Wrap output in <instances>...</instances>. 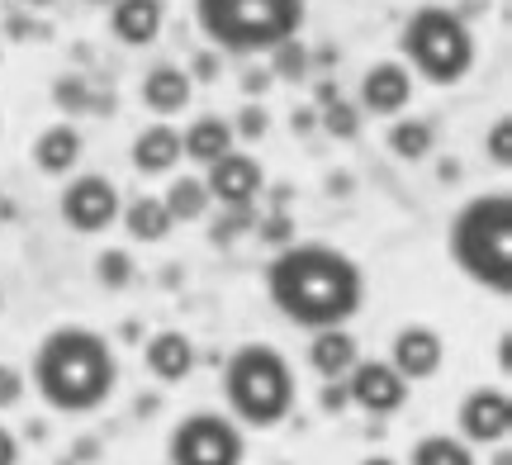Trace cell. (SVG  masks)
Listing matches in <instances>:
<instances>
[{"mask_svg":"<svg viewBox=\"0 0 512 465\" xmlns=\"http://www.w3.org/2000/svg\"><path fill=\"white\" fill-rule=\"evenodd\" d=\"M0 465H19V437L0 423Z\"/></svg>","mask_w":512,"mask_h":465,"instance_id":"cell-37","label":"cell"},{"mask_svg":"<svg viewBox=\"0 0 512 465\" xmlns=\"http://www.w3.org/2000/svg\"><path fill=\"white\" fill-rule=\"evenodd\" d=\"M138 95H143L147 110L166 119V114H181L185 105L195 100V81H190V72L176 67V62H157V67H147Z\"/></svg>","mask_w":512,"mask_h":465,"instance_id":"cell-17","label":"cell"},{"mask_svg":"<svg viewBox=\"0 0 512 465\" xmlns=\"http://www.w3.org/2000/svg\"><path fill=\"white\" fill-rule=\"evenodd\" d=\"M266 72H271L275 81H304V76L313 72V57H309V48L299 43V34L285 38V43H275V48H271V67H266Z\"/></svg>","mask_w":512,"mask_h":465,"instance_id":"cell-26","label":"cell"},{"mask_svg":"<svg viewBox=\"0 0 512 465\" xmlns=\"http://www.w3.org/2000/svg\"><path fill=\"white\" fill-rule=\"evenodd\" d=\"M446 252H451L456 271L470 285L508 299L512 295V195L508 190L470 195L451 214Z\"/></svg>","mask_w":512,"mask_h":465,"instance_id":"cell-3","label":"cell"},{"mask_svg":"<svg viewBox=\"0 0 512 465\" xmlns=\"http://www.w3.org/2000/svg\"><path fill=\"white\" fill-rule=\"evenodd\" d=\"M266 295L294 328H347L366 304V271L332 242H285L266 266Z\"/></svg>","mask_w":512,"mask_h":465,"instance_id":"cell-1","label":"cell"},{"mask_svg":"<svg viewBox=\"0 0 512 465\" xmlns=\"http://www.w3.org/2000/svg\"><path fill=\"white\" fill-rule=\"evenodd\" d=\"M143 366L152 380L181 385V380H190V371H195V342H190L181 328H162V333H152L143 342Z\"/></svg>","mask_w":512,"mask_h":465,"instance_id":"cell-14","label":"cell"},{"mask_svg":"<svg viewBox=\"0 0 512 465\" xmlns=\"http://www.w3.org/2000/svg\"><path fill=\"white\" fill-rule=\"evenodd\" d=\"M91 81L86 76H57L53 81V105L62 114H91Z\"/></svg>","mask_w":512,"mask_h":465,"instance_id":"cell-27","label":"cell"},{"mask_svg":"<svg viewBox=\"0 0 512 465\" xmlns=\"http://www.w3.org/2000/svg\"><path fill=\"white\" fill-rule=\"evenodd\" d=\"M361 124H366V114H361V105H351L347 95H332L328 105H318V129L337 138V143L361 138Z\"/></svg>","mask_w":512,"mask_h":465,"instance_id":"cell-25","label":"cell"},{"mask_svg":"<svg viewBox=\"0 0 512 465\" xmlns=\"http://www.w3.org/2000/svg\"><path fill=\"white\" fill-rule=\"evenodd\" d=\"M81 152H86V138H81V129H72V124H48V129L34 138V167L43 171V176H72L76 162H81Z\"/></svg>","mask_w":512,"mask_h":465,"instance_id":"cell-18","label":"cell"},{"mask_svg":"<svg viewBox=\"0 0 512 465\" xmlns=\"http://www.w3.org/2000/svg\"><path fill=\"white\" fill-rule=\"evenodd\" d=\"M290 129H294V133L318 129V110H294V114H290Z\"/></svg>","mask_w":512,"mask_h":465,"instance_id":"cell-38","label":"cell"},{"mask_svg":"<svg viewBox=\"0 0 512 465\" xmlns=\"http://www.w3.org/2000/svg\"><path fill=\"white\" fill-rule=\"evenodd\" d=\"M119 186H114L110 176H72L67 186H62V200H57V214H62V224L81 233V238H95V233H105V228L119 224Z\"/></svg>","mask_w":512,"mask_h":465,"instance_id":"cell-8","label":"cell"},{"mask_svg":"<svg viewBox=\"0 0 512 465\" xmlns=\"http://www.w3.org/2000/svg\"><path fill=\"white\" fill-rule=\"evenodd\" d=\"M456 437H465L470 447H503L512 432V399L503 385H479L460 399L456 409Z\"/></svg>","mask_w":512,"mask_h":465,"instance_id":"cell-9","label":"cell"},{"mask_svg":"<svg viewBox=\"0 0 512 465\" xmlns=\"http://www.w3.org/2000/svg\"><path fill=\"white\" fill-rule=\"evenodd\" d=\"M181 157V129H171L166 119L138 129V138H133V171L138 176H171L181 167Z\"/></svg>","mask_w":512,"mask_h":465,"instance_id":"cell-16","label":"cell"},{"mask_svg":"<svg viewBox=\"0 0 512 465\" xmlns=\"http://www.w3.org/2000/svg\"><path fill=\"white\" fill-rule=\"evenodd\" d=\"M214 76H219V53H200L190 67V81H214Z\"/></svg>","mask_w":512,"mask_h":465,"instance_id":"cell-36","label":"cell"},{"mask_svg":"<svg viewBox=\"0 0 512 465\" xmlns=\"http://www.w3.org/2000/svg\"><path fill=\"white\" fill-rule=\"evenodd\" d=\"M347 399L351 409H361L366 418H394V413L408 404V380H403L389 361H356L347 375Z\"/></svg>","mask_w":512,"mask_h":465,"instance_id":"cell-10","label":"cell"},{"mask_svg":"<svg viewBox=\"0 0 512 465\" xmlns=\"http://www.w3.org/2000/svg\"><path fill=\"white\" fill-rule=\"evenodd\" d=\"M119 224H124V233L133 242H166L171 238V214H166L162 195H138V200H128L124 209H119Z\"/></svg>","mask_w":512,"mask_h":465,"instance_id":"cell-21","label":"cell"},{"mask_svg":"<svg viewBox=\"0 0 512 465\" xmlns=\"http://www.w3.org/2000/svg\"><path fill=\"white\" fill-rule=\"evenodd\" d=\"M361 465H399V461H394V456H366Z\"/></svg>","mask_w":512,"mask_h":465,"instance_id":"cell-39","label":"cell"},{"mask_svg":"<svg viewBox=\"0 0 512 465\" xmlns=\"http://www.w3.org/2000/svg\"><path fill=\"white\" fill-rule=\"evenodd\" d=\"M413 100V72L403 67L399 57H384V62H370L366 76H361V114H375V119H394V114L408 110Z\"/></svg>","mask_w":512,"mask_h":465,"instance_id":"cell-13","label":"cell"},{"mask_svg":"<svg viewBox=\"0 0 512 465\" xmlns=\"http://www.w3.org/2000/svg\"><path fill=\"white\" fill-rule=\"evenodd\" d=\"M484 152H489L494 167H512V119L508 114H498L494 129L484 133Z\"/></svg>","mask_w":512,"mask_h":465,"instance_id":"cell-31","label":"cell"},{"mask_svg":"<svg viewBox=\"0 0 512 465\" xmlns=\"http://www.w3.org/2000/svg\"><path fill=\"white\" fill-rule=\"evenodd\" d=\"M166 29V0H114L110 5V34L124 48H147Z\"/></svg>","mask_w":512,"mask_h":465,"instance_id":"cell-15","label":"cell"},{"mask_svg":"<svg viewBox=\"0 0 512 465\" xmlns=\"http://www.w3.org/2000/svg\"><path fill=\"white\" fill-rule=\"evenodd\" d=\"M304 0H195V24L214 43V53L256 57L271 53L304 29Z\"/></svg>","mask_w":512,"mask_h":465,"instance_id":"cell-5","label":"cell"},{"mask_svg":"<svg viewBox=\"0 0 512 465\" xmlns=\"http://www.w3.org/2000/svg\"><path fill=\"white\" fill-rule=\"evenodd\" d=\"M228 148H238V138H233V119H223V114H195L181 133V152L190 162H219Z\"/></svg>","mask_w":512,"mask_h":465,"instance_id":"cell-19","label":"cell"},{"mask_svg":"<svg viewBox=\"0 0 512 465\" xmlns=\"http://www.w3.org/2000/svg\"><path fill=\"white\" fill-rule=\"evenodd\" d=\"M95 280H100L105 290H124L128 280H133V257L119 252V247L100 252V257H95Z\"/></svg>","mask_w":512,"mask_h":465,"instance_id":"cell-28","label":"cell"},{"mask_svg":"<svg viewBox=\"0 0 512 465\" xmlns=\"http://www.w3.org/2000/svg\"><path fill=\"white\" fill-rule=\"evenodd\" d=\"M91 5H105V10H110V5H114V0H91Z\"/></svg>","mask_w":512,"mask_h":465,"instance_id":"cell-41","label":"cell"},{"mask_svg":"<svg viewBox=\"0 0 512 465\" xmlns=\"http://www.w3.org/2000/svg\"><path fill=\"white\" fill-rule=\"evenodd\" d=\"M408 465H475V447L465 437H451V432H432V437L413 442Z\"/></svg>","mask_w":512,"mask_h":465,"instance_id":"cell-24","label":"cell"},{"mask_svg":"<svg viewBox=\"0 0 512 465\" xmlns=\"http://www.w3.org/2000/svg\"><path fill=\"white\" fill-rule=\"evenodd\" d=\"M318 404H323V413H342V409H351L347 380H323V394H318Z\"/></svg>","mask_w":512,"mask_h":465,"instance_id":"cell-33","label":"cell"},{"mask_svg":"<svg viewBox=\"0 0 512 465\" xmlns=\"http://www.w3.org/2000/svg\"><path fill=\"white\" fill-rule=\"evenodd\" d=\"M361 361V342L347 333V328H318L309 342V366L313 375H323V380H342Z\"/></svg>","mask_w":512,"mask_h":465,"instance_id":"cell-20","label":"cell"},{"mask_svg":"<svg viewBox=\"0 0 512 465\" xmlns=\"http://www.w3.org/2000/svg\"><path fill=\"white\" fill-rule=\"evenodd\" d=\"M389 152L399 157V162H422V157H432L437 152V124L432 119H422V114H403L389 124Z\"/></svg>","mask_w":512,"mask_h":465,"instance_id":"cell-22","label":"cell"},{"mask_svg":"<svg viewBox=\"0 0 512 465\" xmlns=\"http://www.w3.org/2000/svg\"><path fill=\"white\" fill-rule=\"evenodd\" d=\"M389 366L408 380V385H418V380H432V375L446 366V342H441L437 328H427V323H403L394 342H389Z\"/></svg>","mask_w":512,"mask_h":465,"instance_id":"cell-12","label":"cell"},{"mask_svg":"<svg viewBox=\"0 0 512 465\" xmlns=\"http://www.w3.org/2000/svg\"><path fill=\"white\" fill-rule=\"evenodd\" d=\"M275 86V76L266 72V67H247L242 72V91H247V100H256V95H266Z\"/></svg>","mask_w":512,"mask_h":465,"instance_id":"cell-35","label":"cell"},{"mask_svg":"<svg viewBox=\"0 0 512 465\" xmlns=\"http://www.w3.org/2000/svg\"><path fill=\"white\" fill-rule=\"evenodd\" d=\"M29 380L53 413L81 418V413L105 409L110 394L119 390V356L105 333H95L86 323H57L34 347Z\"/></svg>","mask_w":512,"mask_h":465,"instance_id":"cell-2","label":"cell"},{"mask_svg":"<svg viewBox=\"0 0 512 465\" xmlns=\"http://www.w3.org/2000/svg\"><path fill=\"white\" fill-rule=\"evenodd\" d=\"M247 228H256V205H223V214L214 219V233H209V238L233 242V238H242Z\"/></svg>","mask_w":512,"mask_h":465,"instance_id":"cell-29","label":"cell"},{"mask_svg":"<svg viewBox=\"0 0 512 465\" xmlns=\"http://www.w3.org/2000/svg\"><path fill=\"white\" fill-rule=\"evenodd\" d=\"M19 5H29V10H48V5H57V0H19Z\"/></svg>","mask_w":512,"mask_h":465,"instance_id":"cell-40","label":"cell"},{"mask_svg":"<svg viewBox=\"0 0 512 465\" xmlns=\"http://www.w3.org/2000/svg\"><path fill=\"white\" fill-rule=\"evenodd\" d=\"M162 205L171 214V224H195L209 214V190H204V176H176L171 186L162 190Z\"/></svg>","mask_w":512,"mask_h":465,"instance_id":"cell-23","label":"cell"},{"mask_svg":"<svg viewBox=\"0 0 512 465\" xmlns=\"http://www.w3.org/2000/svg\"><path fill=\"white\" fill-rule=\"evenodd\" d=\"M24 390H29V375L0 361V409H15L19 399H24Z\"/></svg>","mask_w":512,"mask_h":465,"instance_id":"cell-32","label":"cell"},{"mask_svg":"<svg viewBox=\"0 0 512 465\" xmlns=\"http://www.w3.org/2000/svg\"><path fill=\"white\" fill-rule=\"evenodd\" d=\"M256 233H261L266 242H275V247H285V242H290V214H271V219H261Z\"/></svg>","mask_w":512,"mask_h":465,"instance_id":"cell-34","label":"cell"},{"mask_svg":"<svg viewBox=\"0 0 512 465\" xmlns=\"http://www.w3.org/2000/svg\"><path fill=\"white\" fill-rule=\"evenodd\" d=\"M399 53L403 67L418 72L427 86H460L465 76L475 72L479 48L465 15L446 10V5H418L413 15L403 19Z\"/></svg>","mask_w":512,"mask_h":465,"instance_id":"cell-6","label":"cell"},{"mask_svg":"<svg viewBox=\"0 0 512 465\" xmlns=\"http://www.w3.org/2000/svg\"><path fill=\"white\" fill-rule=\"evenodd\" d=\"M166 461L171 465H242L247 461V437L242 423H233L228 413L195 409L166 437Z\"/></svg>","mask_w":512,"mask_h":465,"instance_id":"cell-7","label":"cell"},{"mask_svg":"<svg viewBox=\"0 0 512 465\" xmlns=\"http://www.w3.org/2000/svg\"><path fill=\"white\" fill-rule=\"evenodd\" d=\"M294 399H299L294 366L271 342H242L223 361V404H228V418L242 428H280L294 413Z\"/></svg>","mask_w":512,"mask_h":465,"instance_id":"cell-4","label":"cell"},{"mask_svg":"<svg viewBox=\"0 0 512 465\" xmlns=\"http://www.w3.org/2000/svg\"><path fill=\"white\" fill-rule=\"evenodd\" d=\"M204 190L219 205H256L261 190H266V171H261V162H256L252 152L228 148L219 162L204 167Z\"/></svg>","mask_w":512,"mask_h":465,"instance_id":"cell-11","label":"cell"},{"mask_svg":"<svg viewBox=\"0 0 512 465\" xmlns=\"http://www.w3.org/2000/svg\"><path fill=\"white\" fill-rule=\"evenodd\" d=\"M271 133V114H266V105H256V100H247L238 110V119H233V138H242V143H261Z\"/></svg>","mask_w":512,"mask_h":465,"instance_id":"cell-30","label":"cell"}]
</instances>
